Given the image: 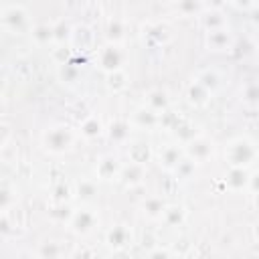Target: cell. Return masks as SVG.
<instances>
[{
	"mask_svg": "<svg viewBox=\"0 0 259 259\" xmlns=\"http://www.w3.org/2000/svg\"><path fill=\"white\" fill-rule=\"evenodd\" d=\"M257 253H259V249H257Z\"/></svg>",
	"mask_w": 259,
	"mask_h": 259,
	"instance_id": "cell-50",
	"label": "cell"
},
{
	"mask_svg": "<svg viewBox=\"0 0 259 259\" xmlns=\"http://www.w3.org/2000/svg\"><path fill=\"white\" fill-rule=\"evenodd\" d=\"M73 192H75V198L81 200V202H93L97 192H99V186H97V180L95 178H79L77 182H73Z\"/></svg>",
	"mask_w": 259,
	"mask_h": 259,
	"instance_id": "cell-24",
	"label": "cell"
},
{
	"mask_svg": "<svg viewBox=\"0 0 259 259\" xmlns=\"http://www.w3.org/2000/svg\"><path fill=\"white\" fill-rule=\"evenodd\" d=\"M69 47L77 53V55H89L97 51V34L93 30V26L85 24V22H77L71 28V36H69Z\"/></svg>",
	"mask_w": 259,
	"mask_h": 259,
	"instance_id": "cell-8",
	"label": "cell"
},
{
	"mask_svg": "<svg viewBox=\"0 0 259 259\" xmlns=\"http://www.w3.org/2000/svg\"><path fill=\"white\" fill-rule=\"evenodd\" d=\"M184 97H186V101H188V105H190V107H194V109H204V107L210 103L212 93H210V91H208L200 81L192 79V81L186 85Z\"/></svg>",
	"mask_w": 259,
	"mask_h": 259,
	"instance_id": "cell-17",
	"label": "cell"
},
{
	"mask_svg": "<svg viewBox=\"0 0 259 259\" xmlns=\"http://www.w3.org/2000/svg\"><path fill=\"white\" fill-rule=\"evenodd\" d=\"M0 156H2V162L4 164H12L18 160V142L12 138L8 144L0 146Z\"/></svg>",
	"mask_w": 259,
	"mask_h": 259,
	"instance_id": "cell-41",
	"label": "cell"
},
{
	"mask_svg": "<svg viewBox=\"0 0 259 259\" xmlns=\"http://www.w3.org/2000/svg\"><path fill=\"white\" fill-rule=\"evenodd\" d=\"M105 81V87H107V91L109 93H123L127 87H130V75H127V71L125 69H115V71H109V73H105V77H103Z\"/></svg>",
	"mask_w": 259,
	"mask_h": 259,
	"instance_id": "cell-26",
	"label": "cell"
},
{
	"mask_svg": "<svg viewBox=\"0 0 259 259\" xmlns=\"http://www.w3.org/2000/svg\"><path fill=\"white\" fill-rule=\"evenodd\" d=\"M223 158L227 166L247 168L251 170L259 162V146L249 136H237L231 138L223 148Z\"/></svg>",
	"mask_w": 259,
	"mask_h": 259,
	"instance_id": "cell-1",
	"label": "cell"
},
{
	"mask_svg": "<svg viewBox=\"0 0 259 259\" xmlns=\"http://www.w3.org/2000/svg\"><path fill=\"white\" fill-rule=\"evenodd\" d=\"M146 174H148V168H146L144 164L127 162V164H123L119 182H121L125 188H138V186H144V182H146Z\"/></svg>",
	"mask_w": 259,
	"mask_h": 259,
	"instance_id": "cell-20",
	"label": "cell"
},
{
	"mask_svg": "<svg viewBox=\"0 0 259 259\" xmlns=\"http://www.w3.org/2000/svg\"><path fill=\"white\" fill-rule=\"evenodd\" d=\"M0 22H2V28L8 32V34H14V36H20V34H26L32 30V20H30V14L28 10L22 6V4H6L2 8V14H0Z\"/></svg>",
	"mask_w": 259,
	"mask_h": 259,
	"instance_id": "cell-6",
	"label": "cell"
},
{
	"mask_svg": "<svg viewBox=\"0 0 259 259\" xmlns=\"http://www.w3.org/2000/svg\"><path fill=\"white\" fill-rule=\"evenodd\" d=\"M130 121L136 130L142 132H156L160 130V113L150 109L148 105H140L130 113Z\"/></svg>",
	"mask_w": 259,
	"mask_h": 259,
	"instance_id": "cell-15",
	"label": "cell"
},
{
	"mask_svg": "<svg viewBox=\"0 0 259 259\" xmlns=\"http://www.w3.org/2000/svg\"><path fill=\"white\" fill-rule=\"evenodd\" d=\"M77 130H79V136L85 138V140H97V138H101L105 134V125H103L101 117L95 115V113H89L87 117H83L79 121Z\"/></svg>",
	"mask_w": 259,
	"mask_h": 259,
	"instance_id": "cell-23",
	"label": "cell"
},
{
	"mask_svg": "<svg viewBox=\"0 0 259 259\" xmlns=\"http://www.w3.org/2000/svg\"><path fill=\"white\" fill-rule=\"evenodd\" d=\"M144 105H148L150 109H154L156 113H164L166 109L172 107V97L166 89L162 87H154V89H148L146 95H144Z\"/></svg>",
	"mask_w": 259,
	"mask_h": 259,
	"instance_id": "cell-21",
	"label": "cell"
},
{
	"mask_svg": "<svg viewBox=\"0 0 259 259\" xmlns=\"http://www.w3.org/2000/svg\"><path fill=\"white\" fill-rule=\"evenodd\" d=\"M95 178L101 182H117L123 170V162L115 154H103L95 162Z\"/></svg>",
	"mask_w": 259,
	"mask_h": 259,
	"instance_id": "cell-10",
	"label": "cell"
},
{
	"mask_svg": "<svg viewBox=\"0 0 259 259\" xmlns=\"http://www.w3.org/2000/svg\"><path fill=\"white\" fill-rule=\"evenodd\" d=\"M26 229V212L14 204L6 210H0V231L4 237L8 235H20Z\"/></svg>",
	"mask_w": 259,
	"mask_h": 259,
	"instance_id": "cell-11",
	"label": "cell"
},
{
	"mask_svg": "<svg viewBox=\"0 0 259 259\" xmlns=\"http://www.w3.org/2000/svg\"><path fill=\"white\" fill-rule=\"evenodd\" d=\"M71 251L65 249V241H59V239H47L36 249V257H40V259H57V257H65Z\"/></svg>",
	"mask_w": 259,
	"mask_h": 259,
	"instance_id": "cell-28",
	"label": "cell"
},
{
	"mask_svg": "<svg viewBox=\"0 0 259 259\" xmlns=\"http://www.w3.org/2000/svg\"><path fill=\"white\" fill-rule=\"evenodd\" d=\"M257 81H259V77H257Z\"/></svg>",
	"mask_w": 259,
	"mask_h": 259,
	"instance_id": "cell-51",
	"label": "cell"
},
{
	"mask_svg": "<svg viewBox=\"0 0 259 259\" xmlns=\"http://www.w3.org/2000/svg\"><path fill=\"white\" fill-rule=\"evenodd\" d=\"M194 79L196 81H200L212 95L223 87V77H221V73L217 71V69H212V67H208V69H202V71H198L196 75H194Z\"/></svg>",
	"mask_w": 259,
	"mask_h": 259,
	"instance_id": "cell-32",
	"label": "cell"
},
{
	"mask_svg": "<svg viewBox=\"0 0 259 259\" xmlns=\"http://www.w3.org/2000/svg\"><path fill=\"white\" fill-rule=\"evenodd\" d=\"M57 79L63 85H69V87H73L75 83H79V79H81V67H79V63H77L75 57L71 61L63 63V65H57Z\"/></svg>",
	"mask_w": 259,
	"mask_h": 259,
	"instance_id": "cell-25",
	"label": "cell"
},
{
	"mask_svg": "<svg viewBox=\"0 0 259 259\" xmlns=\"http://www.w3.org/2000/svg\"><path fill=\"white\" fill-rule=\"evenodd\" d=\"M251 200H253V206L259 210V194H251Z\"/></svg>",
	"mask_w": 259,
	"mask_h": 259,
	"instance_id": "cell-49",
	"label": "cell"
},
{
	"mask_svg": "<svg viewBox=\"0 0 259 259\" xmlns=\"http://www.w3.org/2000/svg\"><path fill=\"white\" fill-rule=\"evenodd\" d=\"M16 202H18V188H16V184H12L10 180H4L2 188H0V210H6L10 206H14Z\"/></svg>",
	"mask_w": 259,
	"mask_h": 259,
	"instance_id": "cell-35",
	"label": "cell"
},
{
	"mask_svg": "<svg viewBox=\"0 0 259 259\" xmlns=\"http://www.w3.org/2000/svg\"><path fill=\"white\" fill-rule=\"evenodd\" d=\"M0 130H2V138H0V146H4V144H8V142L12 140V130H10V123H8L6 119H2V123H0Z\"/></svg>",
	"mask_w": 259,
	"mask_h": 259,
	"instance_id": "cell-44",
	"label": "cell"
},
{
	"mask_svg": "<svg viewBox=\"0 0 259 259\" xmlns=\"http://www.w3.org/2000/svg\"><path fill=\"white\" fill-rule=\"evenodd\" d=\"M146 255L148 257H172V255H176V251L174 249H170V247H152V249H148L146 251Z\"/></svg>",
	"mask_w": 259,
	"mask_h": 259,
	"instance_id": "cell-43",
	"label": "cell"
},
{
	"mask_svg": "<svg viewBox=\"0 0 259 259\" xmlns=\"http://www.w3.org/2000/svg\"><path fill=\"white\" fill-rule=\"evenodd\" d=\"M202 42H204V49L208 53H231V51H235L237 38H235L231 26H229V28H219V30L204 32Z\"/></svg>",
	"mask_w": 259,
	"mask_h": 259,
	"instance_id": "cell-9",
	"label": "cell"
},
{
	"mask_svg": "<svg viewBox=\"0 0 259 259\" xmlns=\"http://www.w3.org/2000/svg\"><path fill=\"white\" fill-rule=\"evenodd\" d=\"M53 47H55V49H51V57H53L55 65H63V63L71 61V59L77 55L69 45H53Z\"/></svg>",
	"mask_w": 259,
	"mask_h": 259,
	"instance_id": "cell-40",
	"label": "cell"
},
{
	"mask_svg": "<svg viewBox=\"0 0 259 259\" xmlns=\"http://www.w3.org/2000/svg\"><path fill=\"white\" fill-rule=\"evenodd\" d=\"M251 233H253V239H255V243L259 245V219L253 223V227H251Z\"/></svg>",
	"mask_w": 259,
	"mask_h": 259,
	"instance_id": "cell-48",
	"label": "cell"
},
{
	"mask_svg": "<svg viewBox=\"0 0 259 259\" xmlns=\"http://www.w3.org/2000/svg\"><path fill=\"white\" fill-rule=\"evenodd\" d=\"M28 34H30V38H32V42L36 47H51V45H55V24H47V22L34 24Z\"/></svg>",
	"mask_w": 259,
	"mask_h": 259,
	"instance_id": "cell-30",
	"label": "cell"
},
{
	"mask_svg": "<svg viewBox=\"0 0 259 259\" xmlns=\"http://www.w3.org/2000/svg\"><path fill=\"white\" fill-rule=\"evenodd\" d=\"M249 176H251V172L247 168L229 166V170L223 176L225 188L229 192H247V188H249Z\"/></svg>",
	"mask_w": 259,
	"mask_h": 259,
	"instance_id": "cell-18",
	"label": "cell"
},
{
	"mask_svg": "<svg viewBox=\"0 0 259 259\" xmlns=\"http://www.w3.org/2000/svg\"><path fill=\"white\" fill-rule=\"evenodd\" d=\"M77 138L79 130L71 127L69 123H55L40 134V146L51 156H63L75 148Z\"/></svg>",
	"mask_w": 259,
	"mask_h": 259,
	"instance_id": "cell-2",
	"label": "cell"
},
{
	"mask_svg": "<svg viewBox=\"0 0 259 259\" xmlns=\"http://www.w3.org/2000/svg\"><path fill=\"white\" fill-rule=\"evenodd\" d=\"M71 28L67 22H57L55 24V45H69V36H71Z\"/></svg>",
	"mask_w": 259,
	"mask_h": 259,
	"instance_id": "cell-42",
	"label": "cell"
},
{
	"mask_svg": "<svg viewBox=\"0 0 259 259\" xmlns=\"http://www.w3.org/2000/svg\"><path fill=\"white\" fill-rule=\"evenodd\" d=\"M249 18H251V22L255 24V26H259V4H253L249 10Z\"/></svg>",
	"mask_w": 259,
	"mask_h": 259,
	"instance_id": "cell-47",
	"label": "cell"
},
{
	"mask_svg": "<svg viewBox=\"0 0 259 259\" xmlns=\"http://www.w3.org/2000/svg\"><path fill=\"white\" fill-rule=\"evenodd\" d=\"M101 225L99 210L91 202H81V206L75 208L71 221L67 223V231L75 237H89L93 231H97Z\"/></svg>",
	"mask_w": 259,
	"mask_h": 259,
	"instance_id": "cell-3",
	"label": "cell"
},
{
	"mask_svg": "<svg viewBox=\"0 0 259 259\" xmlns=\"http://www.w3.org/2000/svg\"><path fill=\"white\" fill-rule=\"evenodd\" d=\"M184 152L198 166H202V164H208L217 156V142L212 138H208L206 134L200 132L198 136H194L190 142L184 144Z\"/></svg>",
	"mask_w": 259,
	"mask_h": 259,
	"instance_id": "cell-7",
	"label": "cell"
},
{
	"mask_svg": "<svg viewBox=\"0 0 259 259\" xmlns=\"http://www.w3.org/2000/svg\"><path fill=\"white\" fill-rule=\"evenodd\" d=\"M75 212V206H71V202H51V206L47 208V217L51 223H57V225H65L71 221Z\"/></svg>",
	"mask_w": 259,
	"mask_h": 259,
	"instance_id": "cell-29",
	"label": "cell"
},
{
	"mask_svg": "<svg viewBox=\"0 0 259 259\" xmlns=\"http://www.w3.org/2000/svg\"><path fill=\"white\" fill-rule=\"evenodd\" d=\"M51 202H71V198H75V192H73V184L71 182H65V180H59L51 186Z\"/></svg>",
	"mask_w": 259,
	"mask_h": 259,
	"instance_id": "cell-33",
	"label": "cell"
},
{
	"mask_svg": "<svg viewBox=\"0 0 259 259\" xmlns=\"http://www.w3.org/2000/svg\"><path fill=\"white\" fill-rule=\"evenodd\" d=\"M249 194H259V170L251 172L249 176V188H247Z\"/></svg>",
	"mask_w": 259,
	"mask_h": 259,
	"instance_id": "cell-45",
	"label": "cell"
},
{
	"mask_svg": "<svg viewBox=\"0 0 259 259\" xmlns=\"http://www.w3.org/2000/svg\"><path fill=\"white\" fill-rule=\"evenodd\" d=\"M160 221H162L166 227H172V229L184 225V221H186V208H184V204H178V202L166 204L164 214H162Z\"/></svg>",
	"mask_w": 259,
	"mask_h": 259,
	"instance_id": "cell-31",
	"label": "cell"
},
{
	"mask_svg": "<svg viewBox=\"0 0 259 259\" xmlns=\"http://www.w3.org/2000/svg\"><path fill=\"white\" fill-rule=\"evenodd\" d=\"M184 156H186V152H184V146H182L180 142L164 144L158 152H154V158H156L158 166H160L164 172H168V174L178 166V162H180Z\"/></svg>",
	"mask_w": 259,
	"mask_h": 259,
	"instance_id": "cell-12",
	"label": "cell"
},
{
	"mask_svg": "<svg viewBox=\"0 0 259 259\" xmlns=\"http://www.w3.org/2000/svg\"><path fill=\"white\" fill-rule=\"evenodd\" d=\"M166 200L160 194H148L140 200V212L148 219V221H160L166 208Z\"/></svg>",
	"mask_w": 259,
	"mask_h": 259,
	"instance_id": "cell-22",
	"label": "cell"
},
{
	"mask_svg": "<svg viewBox=\"0 0 259 259\" xmlns=\"http://www.w3.org/2000/svg\"><path fill=\"white\" fill-rule=\"evenodd\" d=\"M125 156H127V162L148 166V162H152V158H154V148L146 140H132L125 146Z\"/></svg>",
	"mask_w": 259,
	"mask_h": 259,
	"instance_id": "cell-19",
	"label": "cell"
},
{
	"mask_svg": "<svg viewBox=\"0 0 259 259\" xmlns=\"http://www.w3.org/2000/svg\"><path fill=\"white\" fill-rule=\"evenodd\" d=\"M134 130H136V127L132 125L130 117H127V119L115 117V119H111V121L105 125V138H107L109 144H113V146H127V144L132 142Z\"/></svg>",
	"mask_w": 259,
	"mask_h": 259,
	"instance_id": "cell-14",
	"label": "cell"
},
{
	"mask_svg": "<svg viewBox=\"0 0 259 259\" xmlns=\"http://www.w3.org/2000/svg\"><path fill=\"white\" fill-rule=\"evenodd\" d=\"M196 168H198V164H196L192 158L184 156V158L178 162V166H176L170 174H174L176 180H190V178L196 174Z\"/></svg>",
	"mask_w": 259,
	"mask_h": 259,
	"instance_id": "cell-38",
	"label": "cell"
},
{
	"mask_svg": "<svg viewBox=\"0 0 259 259\" xmlns=\"http://www.w3.org/2000/svg\"><path fill=\"white\" fill-rule=\"evenodd\" d=\"M132 243H134V231L127 223H117V225L109 227L107 233H105V245L113 253H119V251L127 249Z\"/></svg>",
	"mask_w": 259,
	"mask_h": 259,
	"instance_id": "cell-13",
	"label": "cell"
},
{
	"mask_svg": "<svg viewBox=\"0 0 259 259\" xmlns=\"http://www.w3.org/2000/svg\"><path fill=\"white\" fill-rule=\"evenodd\" d=\"M172 134H174V136H176V140L184 146V144H186V142H190L194 136H198V134H200V130H198V125H194L190 119H186V117H184Z\"/></svg>",
	"mask_w": 259,
	"mask_h": 259,
	"instance_id": "cell-37",
	"label": "cell"
},
{
	"mask_svg": "<svg viewBox=\"0 0 259 259\" xmlns=\"http://www.w3.org/2000/svg\"><path fill=\"white\" fill-rule=\"evenodd\" d=\"M174 10L178 16L182 18H190V16H198L204 6H202V0H174Z\"/></svg>",
	"mask_w": 259,
	"mask_h": 259,
	"instance_id": "cell-34",
	"label": "cell"
},
{
	"mask_svg": "<svg viewBox=\"0 0 259 259\" xmlns=\"http://www.w3.org/2000/svg\"><path fill=\"white\" fill-rule=\"evenodd\" d=\"M184 119V115L180 113V111H176L174 107H170V109H166L164 113H160V130H164V132H174L176 127H178V123Z\"/></svg>",
	"mask_w": 259,
	"mask_h": 259,
	"instance_id": "cell-39",
	"label": "cell"
},
{
	"mask_svg": "<svg viewBox=\"0 0 259 259\" xmlns=\"http://www.w3.org/2000/svg\"><path fill=\"white\" fill-rule=\"evenodd\" d=\"M105 42H125L127 38V22L123 18H109L105 22Z\"/></svg>",
	"mask_w": 259,
	"mask_h": 259,
	"instance_id": "cell-27",
	"label": "cell"
},
{
	"mask_svg": "<svg viewBox=\"0 0 259 259\" xmlns=\"http://www.w3.org/2000/svg\"><path fill=\"white\" fill-rule=\"evenodd\" d=\"M241 101L249 107H259V81H247L241 85Z\"/></svg>",
	"mask_w": 259,
	"mask_h": 259,
	"instance_id": "cell-36",
	"label": "cell"
},
{
	"mask_svg": "<svg viewBox=\"0 0 259 259\" xmlns=\"http://www.w3.org/2000/svg\"><path fill=\"white\" fill-rule=\"evenodd\" d=\"M140 40L148 49H160L174 40V28L166 20H146L140 26Z\"/></svg>",
	"mask_w": 259,
	"mask_h": 259,
	"instance_id": "cell-4",
	"label": "cell"
},
{
	"mask_svg": "<svg viewBox=\"0 0 259 259\" xmlns=\"http://www.w3.org/2000/svg\"><path fill=\"white\" fill-rule=\"evenodd\" d=\"M227 2L235 8H239V10H249L255 4V0H227Z\"/></svg>",
	"mask_w": 259,
	"mask_h": 259,
	"instance_id": "cell-46",
	"label": "cell"
},
{
	"mask_svg": "<svg viewBox=\"0 0 259 259\" xmlns=\"http://www.w3.org/2000/svg\"><path fill=\"white\" fill-rule=\"evenodd\" d=\"M127 57L130 53L123 42H105L95 51V67L103 73L123 69L127 63Z\"/></svg>",
	"mask_w": 259,
	"mask_h": 259,
	"instance_id": "cell-5",
	"label": "cell"
},
{
	"mask_svg": "<svg viewBox=\"0 0 259 259\" xmlns=\"http://www.w3.org/2000/svg\"><path fill=\"white\" fill-rule=\"evenodd\" d=\"M198 26L208 32V30H219V28H229L231 22H229V16L225 10L221 8H204L198 16Z\"/></svg>",
	"mask_w": 259,
	"mask_h": 259,
	"instance_id": "cell-16",
	"label": "cell"
}]
</instances>
